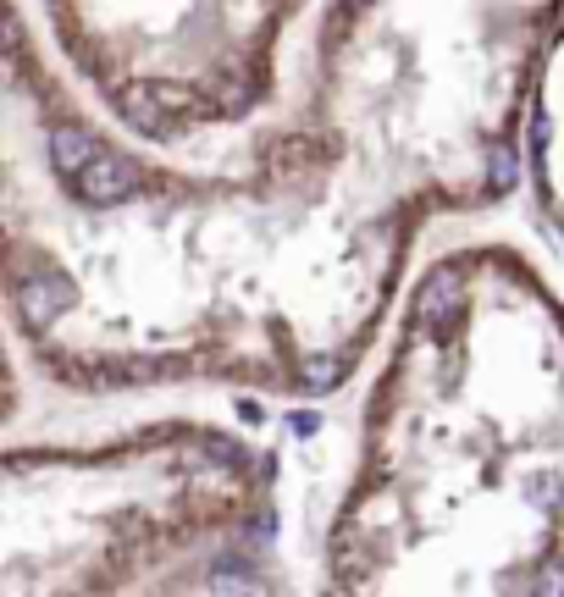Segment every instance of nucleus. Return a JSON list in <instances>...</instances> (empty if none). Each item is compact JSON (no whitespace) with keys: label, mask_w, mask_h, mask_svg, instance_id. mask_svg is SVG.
I'll return each mask as SVG.
<instances>
[{"label":"nucleus","mask_w":564,"mask_h":597,"mask_svg":"<svg viewBox=\"0 0 564 597\" xmlns=\"http://www.w3.org/2000/svg\"><path fill=\"white\" fill-rule=\"evenodd\" d=\"M29 387H34V371H29V360H23V343H18L7 310H0V443H7L12 426L23 420Z\"/></svg>","instance_id":"20e7f679"},{"label":"nucleus","mask_w":564,"mask_h":597,"mask_svg":"<svg viewBox=\"0 0 564 597\" xmlns=\"http://www.w3.org/2000/svg\"><path fill=\"white\" fill-rule=\"evenodd\" d=\"M421 249L305 111L216 167L167 161L84 106L0 0V310L51 393L338 398Z\"/></svg>","instance_id":"f257e3e1"},{"label":"nucleus","mask_w":564,"mask_h":597,"mask_svg":"<svg viewBox=\"0 0 564 597\" xmlns=\"http://www.w3.org/2000/svg\"><path fill=\"white\" fill-rule=\"evenodd\" d=\"M277 459L216 415L0 443V597H117L272 520Z\"/></svg>","instance_id":"7ed1b4c3"},{"label":"nucleus","mask_w":564,"mask_h":597,"mask_svg":"<svg viewBox=\"0 0 564 597\" xmlns=\"http://www.w3.org/2000/svg\"><path fill=\"white\" fill-rule=\"evenodd\" d=\"M316 597H564V288L525 244L415 255L360 371Z\"/></svg>","instance_id":"f03ea898"}]
</instances>
